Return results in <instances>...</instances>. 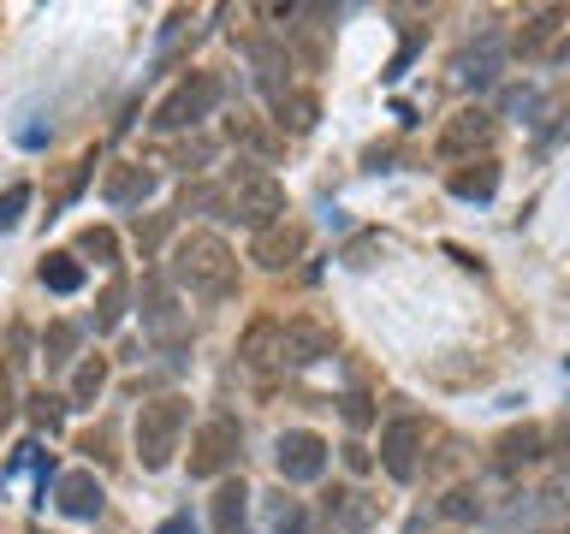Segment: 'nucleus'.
Instances as JSON below:
<instances>
[{
    "instance_id": "1",
    "label": "nucleus",
    "mask_w": 570,
    "mask_h": 534,
    "mask_svg": "<svg viewBox=\"0 0 570 534\" xmlns=\"http://www.w3.org/2000/svg\"><path fill=\"white\" fill-rule=\"evenodd\" d=\"M173 279L185 285L190 297H226L238 285V256L226 249V238L214 231H185L173 244Z\"/></svg>"
},
{
    "instance_id": "2",
    "label": "nucleus",
    "mask_w": 570,
    "mask_h": 534,
    "mask_svg": "<svg viewBox=\"0 0 570 534\" xmlns=\"http://www.w3.org/2000/svg\"><path fill=\"white\" fill-rule=\"evenodd\" d=\"M220 208H226V220H238L249 231H267V226L285 220V185L274 172L238 167L226 178V190H220Z\"/></svg>"
},
{
    "instance_id": "3",
    "label": "nucleus",
    "mask_w": 570,
    "mask_h": 534,
    "mask_svg": "<svg viewBox=\"0 0 570 534\" xmlns=\"http://www.w3.org/2000/svg\"><path fill=\"white\" fill-rule=\"evenodd\" d=\"M185 434V398H149L137 409V457L142 469H167Z\"/></svg>"
},
{
    "instance_id": "4",
    "label": "nucleus",
    "mask_w": 570,
    "mask_h": 534,
    "mask_svg": "<svg viewBox=\"0 0 570 534\" xmlns=\"http://www.w3.org/2000/svg\"><path fill=\"white\" fill-rule=\"evenodd\" d=\"M214 101H220V78L214 71H190V78L173 83V96L155 107V131H185V125H203L214 113Z\"/></svg>"
},
{
    "instance_id": "5",
    "label": "nucleus",
    "mask_w": 570,
    "mask_h": 534,
    "mask_svg": "<svg viewBox=\"0 0 570 534\" xmlns=\"http://www.w3.org/2000/svg\"><path fill=\"white\" fill-rule=\"evenodd\" d=\"M422 452H428V422L422 416H399V422L381 427V469L392 481H416Z\"/></svg>"
},
{
    "instance_id": "6",
    "label": "nucleus",
    "mask_w": 570,
    "mask_h": 534,
    "mask_svg": "<svg viewBox=\"0 0 570 534\" xmlns=\"http://www.w3.org/2000/svg\"><path fill=\"white\" fill-rule=\"evenodd\" d=\"M338 350V333L327 327V320H315V315H292L279 327V368H309L321 363V356H333Z\"/></svg>"
},
{
    "instance_id": "7",
    "label": "nucleus",
    "mask_w": 570,
    "mask_h": 534,
    "mask_svg": "<svg viewBox=\"0 0 570 534\" xmlns=\"http://www.w3.org/2000/svg\"><path fill=\"white\" fill-rule=\"evenodd\" d=\"M232 463H238V422L214 416V422L196 427V434H190V475L214 481L220 469H232Z\"/></svg>"
},
{
    "instance_id": "8",
    "label": "nucleus",
    "mask_w": 570,
    "mask_h": 534,
    "mask_svg": "<svg viewBox=\"0 0 570 534\" xmlns=\"http://www.w3.org/2000/svg\"><path fill=\"white\" fill-rule=\"evenodd\" d=\"M274 463H279V481H321V469H327V439L309 434V427H285L274 439Z\"/></svg>"
},
{
    "instance_id": "9",
    "label": "nucleus",
    "mask_w": 570,
    "mask_h": 534,
    "mask_svg": "<svg viewBox=\"0 0 570 534\" xmlns=\"http://www.w3.org/2000/svg\"><path fill=\"white\" fill-rule=\"evenodd\" d=\"M493 142V113L488 107H463L440 125V155L445 160H463V155H481Z\"/></svg>"
},
{
    "instance_id": "10",
    "label": "nucleus",
    "mask_w": 570,
    "mask_h": 534,
    "mask_svg": "<svg viewBox=\"0 0 570 534\" xmlns=\"http://www.w3.org/2000/svg\"><path fill=\"white\" fill-rule=\"evenodd\" d=\"M303 249H309V231H303L297 220H279V226L256 231V244H249V261L267 267V274H279V267L303 261Z\"/></svg>"
},
{
    "instance_id": "11",
    "label": "nucleus",
    "mask_w": 570,
    "mask_h": 534,
    "mask_svg": "<svg viewBox=\"0 0 570 534\" xmlns=\"http://www.w3.org/2000/svg\"><path fill=\"white\" fill-rule=\"evenodd\" d=\"M53 505L66 516H78V523H89V516H101V481L89 469H66L53 481Z\"/></svg>"
},
{
    "instance_id": "12",
    "label": "nucleus",
    "mask_w": 570,
    "mask_h": 534,
    "mask_svg": "<svg viewBox=\"0 0 570 534\" xmlns=\"http://www.w3.org/2000/svg\"><path fill=\"white\" fill-rule=\"evenodd\" d=\"M149 190H155V172L142 167V160H119V167H107V178H101V196H107L114 208L149 202Z\"/></svg>"
},
{
    "instance_id": "13",
    "label": "nucleus",
    "mask_w": 570,
    "mask_h": 534,
    "mask_svg": "<svg viewBox=\"0 0 570 534\" xmlns=\"http://www.w3.org/2000/svg\"><path fill=\"white\" fill-rule=\"evenodd\" d=\"M493 457H499V469H529V463L547 457V434L534 422H523V427H511V434H499Z\"/></svg>"
},
{
    "instance_id": "14",
    "label": "nucleus",
    "mask_w": 570,
    "mask_h": 534,
    "mask_svg": "<svg viewBox=\"0 0 570 534\" xmlns=\"http://www.w3.org/2000/svg\"><path fill=\"white\" fill-rule=\"evenodd\" d=\"M321 516H327L338 534H363V528L374 523V498H363L356 487H333L327 505H321Z\"/></svg>"
},
{
    "instance_id": "15",
    "label": "nucleus",
    "mask_w": 570,
    "mask_h": 534,
    "mask_svg": "<svg viewBox=\"0 0 570 534\" xmlns=\"http://www.w3.org/2000/svg\"><path fill=\"white\" fill-rule=\"evenodd\" d=\"M279 327H285V320H274V315H256L244 327L238 356H244L249 368H279Z\"/></svg>"
},
{
    "instance_id": "16",
    "label": "nucleus",
    "mask_w": 570,
    "mask_h": 534,
    "mask_svg": "<svg viewBox=\"0 0 570 534\" xmlns=\"http://www.w3.org/2000/svg\"><path fill=\"white\" fill-rule=\"evenodd\" d=\"M214 534H249V487L244 481H220V493H214Z\"/></svg>"
},
{
    "instance_id": "17",
    "label": "nucleus",
    "mask_w": 570,
    "mask_h": 534,
    "mask_svg": "<svg viewBox=\"0 0 570 534\" xmlns=\"http://www.w3.org/2000/svg\"><path fill=\"white\" fill-rule=\"evenodd\" d=\"M274 119H279V131H315L321 101L309 89H274Z\"/></svg>"
},
{
    "instance_id": "18",
    "label": "nucleus",
    "mask_w": 570,
    "mask_h": 534,
    "mask_svg": "<svg viewBox=\"0 0 570 534\" xmlns=\"http://www.w3.org/2000/svg\"><path fill=\"white\" fill-rule=\"evenodd\" d=\"M36 279H42L48 291L71 297V291L83 285V261H78V249H53V256H42V267H36Z\"/></svg>"
},
{
    "instance_id": "19",
    "label": "nucleus",
    "mask_w": 570,
    "mask_h": 534,
    "mask_svg": "<svg viewBox=\"0 0 570 534\" xmlns=\"http://www.w3.org/2000/svg\"><path fill=\"white\" fill-rule=\"evenodd\" d=\"M499 190V167L488 155L481 160H470V167H458L452 172V196H463V202H488V196Z\"/></svg>"
},
{
    "instance_id": "20",
    "label": "nucleus",
    "mask_w": 570,
    "mask_h": 534,
    "mask_svg": "<svg viewBox=\"0 0 570 534\" xmlns=\"http://www.w3.org/2000/svg\"><path fill=\"white\" fill-rule=\"evenodd\" d=\"M564 7H541V12H529L523 18V30H517V53H541L547 42H552V36H559L564 30Z\"/></svg>"
},
{
    "instance_id": "21",
    "label": "nucleus",
    "mask_w": 570,
    "mask_h": 534,
    "mask_svg": "<svg viewBox=\"0 0 570 534\" xmlns=\"http://www.w3.org/2000/svg\"><path fill=\"white\" fill-rule=\"evenodd\" d=\"M232 142H244L249 155H262V160H274V155H285V137L274 131V125H262V119H232Z\"/></svg>"
},
{
    "instance_id": "22",
    "label": "nucleus",
    "mask_w": 570,
    "mask_h": 534,
    "mask_svg": "<svg viewBox=\"0 0 570 534\" xmlns=\"http://www.w3.org/2000/svg\"><path fill=\"white\" fill-rule=\"evenodd\" d=\"M274 534H338V528L327 523V516L315 523V516L303 511L297 498H274Z\"/></svg>"
},
{
    "instance_id": "23",
    "label": "nucleus",
    "mask_w": 570,
    "mask_h": 534,
    "mask_svg": "<svg viewBox=\"0 0 570 534\" xmlns=\"http://www.w3.org/2000/svg\"><path fill=\"white\" fill-rule=\"evenodd\" d=\"M78 338H83V333L71 327V320H53V327L42 333V363H48V368H66L71 356H78Z\"/></svg>"
},
{
    "instance_id": "24",
    "label": "nucleus",
    "mask_w": 570,
    "mask_h": 534,
    "mask_svg": "<svg viewBox=\"0 0 570 534\" xmlns=\"http://www.w3.org/2000/svg\"><path fill=\"white\" fill-rule=\"evenodd\" d=\"M107 386V356H83L78 374H71V404H96Z\"/></svg>"
},
{
    "instance_id": "25",
    "label": "nucleus",
    "mask_w": 570,
    "mask_h": 534,
    "mask_svg": "<svg viewBox=\"0 0 570 534\" xmlns=\"http://www.w3.org/2000/svg\"><path fill=\"white\" fill-rule=\"evenodd\" d=\"M78 256H96L101 267H114V261H119V238H114L107 226H83V231H78Z\"/></svg>"
},
{
    "instance_id": "26",
    "label": "nucleus",
    "mask_w": 570,
    "mask_h": 534,
    "mask_svg": "<svg viewBox=\"0 0 570 534\" xmlns=\"http://www.w3.org/2000/svg\"><path fill=\"white\" fill-rule=\"evenodd\" d=\"M125 320V279H107V291L96 297V333H114Z\"/></svg>"
},
{
    "instance_id": "27",
    "label": "nucleus",
    "mask_w": 570,
    "mask_h": 534,
    "mask_svg": "<svg viewBox=\"0 0 570 534\" xmlns=\"http://www.w3.org/2000/svg\"><path fill=\"white\" fill-rule=\"evenodd\" d=\"M493 66H499V42H481L475 53H463V60H458V78L463 83H488Z\"/></svg>"
},
{
    "instance_id": "28",
    "label": "nucleus",
    "mask_w": 570,
    "mask_h": 534,
    "mask_svg": "<svg viewBox=\"0 0 570 534\" xmlns=\"http://www.w3.org/2000/svg\"><path fill=\"white\" fill-rule=\"evenodd\" d=\"M440 511L458 516V523H470V516H481V493L475 487H452V493L440 498Z\"/></svg>"
},
{
    "instance_id": "29",
    "label": "nucleus",
    "mask_w": 570,
    "mask_h": 534,
    "mask_svg": "<svg viewBox=\"0 0 570 534\" xmlns=\"http://www.w3.org/2000/svg\"><path fill=\"white\" fill-rule=\"evenodd\" d=\"M24 208H30V185H7V190H0V231H12Z\"/></svg>"
},
{
    "instance_id": "30",
    "label": "nucleus",
    "mask_w": 570,
    "mask_h": 534,
    "mask_svg": "<svg viewBox=\"0 0 570 534\" xmlns=\"http://www.w3.org/2000/svg\"><path fill=\"white\" fill-rule=\"evenodd\" d=\"M30 422L42 427V434H53V427H60V398H53V392H36V398H30Z\"/></svg>"
},
{
    "instance_id": "31",
    "label": "nucleus",
    "mask_w": 570,
    "mask_h": 534,
    "mask_svg": "<svg viewBox=\"0 0 570 534\" xmlns=\"http://www.w3.org/2000/svg\"><path fill=\"white\" fill-rule=\"evenodd\" d=\"M89 172H96V155H83V160H78V167H71V172H66V185H60V208H66V202H71V196H78L83 185H89Z\"/></svg>"
},
{
    "instance_id": "32",
    "label": "nucleus",
    "mask_w": 570,
    "mask_h": 534,
    "mask_svg": "<svg viewBox=\"0 0 570 534\" xmlns=\"http://www.w3.org/2000/svg\"><path fill=\"white\" fill-rule=\"evenodd\" d=\"M12 416H18V386H12V374L0 368V434L12 427Z\"/></svg>"
},
{
    "instance_id": "33",
    "label": "nucleus",
    "mask_w": 570,
    "mask_h": 534,
    "mask_svg": "<svg viewBox=\"0 0 570 534\" xmlns=\"http://www.w3.org/2000/svg\"><path fill=\"white\" fill-rule=\"evenodd\" d=\"M160 231H167V214H155V220H137V244H142V249H155V244H160Z\"/></svg>"
},
{
    "instance_id": "34",
    "label": "nucleus",
    "mask_w": 570,
    "mask_h": 534,
    "mask_svg": "<svg viewBox=\"0 0 570 534\" xmlns=\"http://www.w3.org/2000/svg\"><path fill=\"white\" fill-rule=\"evenodd\" d=\"M155 534H190V516H185V511H178V516H167V523H160Z\"/></svg>"
},
{
    "instance_id": "35",
    "label": "nucleus",
    "mask_w": 570,
    "mask_h": 534,
    "mask_svg": "<svg viewBox=\"0 0 570 534\" xmlns=\"http://www.w3.org/2000/svg\"><path fill=\"white\" fill-rule=\"evenodd\" d=\"M564 463H570V422H564Z\"/></svg>"
},
{
    "instance_id": "36",
    "label": "nucleus",
    "mask_w": 570,
    "mask_h": 534,
    "mask_svg": "<svg viewBox=\"0 0 570 534\" xmlns=\"http://www.w3.org/2000/svg\"><path fill=\"white\" fill-rule=\"evenodd\" d=\"M541 534H570V528H541Z\"/></svg>"
}]
</instances>
